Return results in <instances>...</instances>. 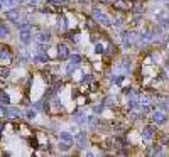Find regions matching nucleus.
<instances>
[{
    "label": "nucleus",
    "instance_id": "1",
    "mask_svg": "<svg viewBox=\"0 0 169 157\" xmlns=\"http://www.w3.org/2000/svg\"><path fill=\"white\" fill-rule=\"evenodd\" d=\"M91 15L95 17L96 22H98L100 26H103V27H112V17L108 15L107 12H103L101 9H98V7H93Z\"/></svg>",
    "mask_w": 169,
    "mask_h": 157
},
{
    "label": "nucleus",
    "instance_id": "2",
    "mask_svg": "<svg viewBox=\"0 0 169 157\" xmlns=\"http://www.w3.org/2000/svg\"><path fill=\"white\" fill-rule=\"evenodd\" d=\"M140 134V139H142V142H151L156 139V135H157V125H154L152 122L149 123V125L142 127V130L139 132Z\"/></svg>",
    "mask_w": 169,
    "mask_h": 157
},
{
    "label": "nucleus",
    "instance_id": "3",
    "mask_svg": "<svg viewBox=\"0 0 169 157\" xmlns=\"http://www.w3.org/2000/svg\"><path fill=\"white\" fill-rule=\"evenodd\" d=\"M151 118L149 120L152 122L154 125H166L168 123V120H169V113H166V112H162V110H159V108H156V110H152V113H151Z\"/></svg>",
    "mask_w": 169,
    "mask_h": 157
},
{
    "label": "nucleus",
    "instance_id": "4",
    "mask_svg": "<svg viewBox=\"0 0 169 157\" xmlns=\"http://www.w3.org/2000/svg\"><path fill=\"white\" fill-rule=\"evenodd\" d=\"M74 144L78 149H88L90 147V140H88V134L83 130H78L74 134Z\"/></svg>",
    "mask_w": 169,
    "mask_h": 157
},
{
    "label": "nucleus",
    "instance_id": "5",
    "mask_svg": "<svg viewBox=\"0 0 169 157\" xmlns=\"http://www.w3.org/2000/svg\"><path fill=\"white\" fill-rule=\"evenodd\" d=\"M56 49H58V59H61V61H66V59H69V56H71V51H69L68 44L59 42L58 46H56Z\"/></svg>",
    "mask_w": 169,
    "mask_h": 157
},
{
    "label": "nucleus",
    "instance_id": "6",
    "mask_svg": "<svg viewBox=\"0 0 169 157\" xmlns=\"http://www.w3.org/2000/svg\"><path fill=\"white\" fill-rule=\"evenodd\" d=\"M56 26H58L59 31H63L66 32L69 29V21H68V17H66V14H58V19H56Z\"/></svg>",
    "mask_w": 169,
    "mask_h": 157
},
{
    "label": "nucleus",
    "instance_id": "7",
    "mask_svg": "<svg viewBox=\"0 0 169 157\" xmlns=\"http://www.w3.org/2000/svg\"><path fill=\"white\" fill-rule=\"evenodd\" d=\"M12 63V54H10V49L9 47H2L0 49V64L2 66H9Z\"/></svg>",
    "mask_w": 169,
    "mask_h": 157
},
{
    "label": "nucleus",
    "instance_id": "8",
    "mask_svg": "<svg viewBox=\"0 0 169 157\" xmlns=\"http://www.w3.org/2000/svg\"><path fill=\"white\" fill-rule=\"evenodd\" d=\"M32 36H34V27H32V29H27V31H21V34H19V41L27 46V44H31Z\"/></svg>",
    "mask_w": 169,
    "mask_h": 157
},
{
    "label": "nucleus",
    "instance_id": "9",
    "mask_svg": "<svg viewBox=\"0 0 169 157\" xmlns=\"http://www.w3.org/2000/svg\"><path fill=\"white\" fill-rule=\"evenodd\" d=\"M5 19L15 24V22L21 21V12L17 10V9H9V10H5Z\"/></svg>",
    "mask_w": 169,
    "mask_h": 157
},
{
    "label": "nucleus",
    "instance_id": "10",
    "mask_svg": "<svg viewBox=\"0 0 169 157\" xmlns=\"http://www.w3.org/2000/svg\"><path fill=\"white\" fill-rule=\"evenodd\" d=\"M64 36L68 37L71 42H74V44H78V42L81 41V34H79V31H74V29H68V31L64 32Z\"/></svg>",
    "mask_w": 169,
    "mask_h": 157
},
{
    "label": "nucleus",
    "instance_id": "11",
    "mask_svg": "<svg viewBox=\"0 0 169 157\" xmlns=\"http://www.w3.org/2000/svg\"><path fill=\"white\" fill-rule=\"evenodd\" d=\"M34 37H36V41H37V42H42V44H49V41H51V32H49V31H41V32H37Z\"/></svg>",
    "mask_w": 169,
    "mask_h": 157
},
{
    "label": "nucleus",
    "instance_id": "12",
    "mask_svg": "<svg viewBox=\"0 0 169 157\" xmlns=\"http://www.w3.org/2000/svg\"><path fill=\"white\" fill-rule=\"evenodd\" d=\"M98 26H100V24L96 22V19L93 15H90V17H86V19H84V27H86L90 32L91 31H98Z\"/></svg>",
    "mask_w": 169,
    "mask_h": 157
},
{
    "label": "nucleus",
    "instance_id": "13",
    "mask_svg": "<svg viewBox=\"0 0 169 157\" xmlns=\"http://www.w3.org/2000/svg\"><path fill=\"white\" fill-rule=\"evenodd\" d=\"M123 24H125V17L122 15H117L112 19V27L115 29V31H120V29H123Z\"/></svg>",
    "mask_w": 169,
    "mask_h": 157
},
{
    "label": "nucleus",
    "instance_id": "14",
    "mask_svg": "<svg viewBox=\"0 0 169 157\" xmlns=\"http://www.w3.org/2000/svg\"><path fill=\"white\" fill-rule=\"evenodd\" d=\"M101 101L107 105V108H117V103H118L113 95H107V96H103V98H101Z\"/></svg>",
    "mask_w": 169,
    "mask_h": 157
},
{
    "label": "nucleus",
    "instance_id": "15",
    "mask_svg": "<svg viewBox=\"0 0 169 157\" xmlns=\"http://www.w3.org/2000/svg\"><path fill=\"white\" fill-rule=\"evenodd\" d=\"M59 140H64V142H74V134L69 130H61L59 132Z\"/></svg>",
    "mask_w": 169,
    "mask_h": 157
},
{
    "label": "nucleus",
    "instance_id": "16",
    "mask_svg": "<svg viewBox=\"0 0 169 157\" xmlns=\"http://www.w3.org/2000/svg\"><path fill=\"white\" fill-rule=\"evenodd\" d=\"M169 76H168V71L166 69H161L159 73H156V76H154V81H156V84L157 83H164V81H168Z\"/></svg>",
    "mask_w": 169,
    "mask_h": 157
},
{
    "label": "nucleus",
    "instance_id": "17",
    "mask_svg": "<svg viewBox=\"0 0 169 157\" xmlns=\"http://www.w3.org/2000/svg\"><path fill=\"white\" fill-rule=\"evenodd\" d=\"M118 68H122L123 71H130V68H132V61H130V58L129 56H122V64L118 66Z\"/></svg>",
    "mask_w": 169,
    "mask_h": 157
},
{
    "label": "nucleus",
    "instance_id": "18",
    "mask_svg": "<svg viewBox=\"0 0 169 157\" xmlns=\"http://www.w3.org/2000/svg\"><path fill=\"white\" fill-rule=\"evenodd\" d=\"M91 108H93V113H95V115H101V113L107 110V105L103 103V101H100V103L91 105Z\"/></svg>",
    "mask_w": 169,
    "mask_h": 157
},
{
    "label": "nucleus",
    "instance_id": "19",
    "mask_svg": "<svg viewBox=\"0 0 169 157\" xmlns=\"http://www.w3.org/2000/svg\"><path fill=\"white\" fill-rule=\"evenodd\" d=\"M125 81V74L120 73V74H112L110 76V83L112 84H122Z\"/></svg>",
    "mask_w": 169,
    "mask_h": 157
},
{
    "label": "nucleus",
    "instance_id": "20",
    "mask_svg": "<svg viewBox=\"0 0 169 157\" xmlns=\"http://www.w3.org/2000/svg\"><path fill=\"white\" fill-rule=\"evenodd\" d=\"M93 81H95V74L93 73H90V74L84 73L83 78H81V84H84V86H86V84H91Z\"/></svg>",
    "mask_w": 169,
    "mask_h": 157
},
{
    "label": "nucleus",
    "instance_id": "21",
    "mask_svg": "<svg viewBox=\"0 0 169 157\" xmlns=\"http://www.w3.org/2000/svg\"><path fill=\"white\" fill-rule=\"evenodd\" d=\"M15 27L19 29V31H27V29H32V22L26 21V22H15Z\"/></svg>",
    "mask_w": 169,
    "mask_h": 157
},
{
    "label": "nucleus",
    "instance_id": "22",
    "mask_svg": "<svg viewBox=\"0 0 169 157\" xmlns=\"http://www.w3.org/2000/svg\"><path fill=\"white\" fill-rule=\"evenodd\" d=\"M71 147H73V144H71V142H64V140H61L58 144V149L61 152H69L71 150Z\"/></svg>",
    "mask_w": 169,
    "mask_h": 157
},
{
    "label": "nucleus",
    "instance_id": "23",
    "mask_svg": "<svg viewBox=\"0 0 169 157\" xmlns=\"http://www.w3.org/2000/svg\"><path fill=\"white\" fill-rule=\"evenodd\" d=\"M19 59H21V63H27V61L31 59V54H29V51H27V49H22V51L19 52Z\"/></svg>",
    "mask_w": 169,
    "mask_h": 157
},
{
    "label": "nucleus",
    "instance_id": "24",
    "mask_svg": "<svg viewBox=\"0 0 169 157\" xmlns=\"http://www.w3.org/2000/svg\"><path fill=\"white\" fill-rule=\"evenodd\" d=\"M95 54H98V56H103V54H105V46H103L100 41L95 44Z\"/></svg>",
    "mask_w": 169,
    "mask_h": 157
},
{
    "label": "nucleus",
    "instance_id": "25",
    "mask_svg": "<svg viewBox=\"0 0 169 157\" xmlns=\"http://www.w3.org/2000/svg\"><path fill=\"white\" fill-rule=\"evenodd\" d=\"M0 103L2 105H10V96L5 91H0Z\"/></svg>",
    "mask_w": 169,
    "mask_h": 157
},
{
    "label": "nucleus",
    "instance_id": "26",
    "mask_svg": "<svg viewBox=\"0 0 169 157\" xmlns=\"http://www.w3.org/2000/svg\"><path fill=\"white\" fill-rule=\"evenodd\" d=\"M100 37H101V36H100L96 31H91V32H90V42H91V44H96V42L100 41Z\"/></svg>",
    "mask_w": 169,
    "mask_h": 157
},
{
    "label": "nucleus",
    "instance_id": "27",
    "mask_svg": "<svg viewBox=\"0 0 169 157\" xmlns=\"http://www.w3.org/2000/svg\"><path fill=\"white\" fill-rule=\"evenodd\" d=\"M9 34H10V29L5 24H0V37H7Z\"/></svg>",
    "mask_w": 169,
    "mask_h": 157
},
{
    "label": "nucleus",
    "instance_id": "28",
    "mask_svg": "<svg viewBox=\"0 0 169 157\" xmlns=\"http://www.w3.org/2000/svg\"><path fill=\"white\" fill-rule=\"evenodd\" d=\"M122 95H123V96H134V88L132 86H125V88H122Z\"/></svg>",
    "mask_w": 169,
    "mask_h": 157
},
{
    "label": "nucleus",
    "instance_id": "29",
    "mask_svg": "<svg viewBox=\"0 0 169 157\" xmlns=\"http://www.w3.org/2000/svg\"><path fill=\"white\" fill-rule=\"evenodd\" d=\"M36 115H37V110H36V108H29V110L26 112V117L29 118V120H32V118H36Z\"/></svg>",
    "mask_w": 169,
    "mask_h": 157
},
{
    "label": "nucleus",
    "instance_id": "30",
    "mask_svg": "<svg viewBox=\"0 0 169 157\" xmlns=\"http://www.w3.org/2000/svg\"><path fill=\"white\" fill-rule=\"evenodd\" d=\"M88 86H90V91H91V93H96V91L100 90V83H98V81H93V83L88 84Z\"/></svg>",
    "mask_w": 169,
    "mask_h": 157
},
{
    "label": "nucleus",
    "instance_id": "31",
    "mask_svg": "<svg viewBox=\"0 0 169 157\" xmlns=\"http://www.w3.org/2000/svg\"><path fill=\"white\" fill-rule=\"evenodd\" d=\"M0 2H2V4H4V5H14V4H15V2H14V0H0Z\"/></svg>",
    "mask_w": 169,
    "mask_h": 157
},
{
    "label": "nucleus",
    "instance_id": "32",
    "mask_svg": "<svg viewBox=\"0 0 169 157\" xmlns=\"http://www.w3.org/2000/svg\"><path fill=\"white\" fill-rule=\"evenodd\" d=\"M83 156H86V157H91V156H95V152H91V150H88V149H86V150L83 152Z\"/></svg>",
    "mask_w": 169,
    "mask_h": 157
},
{
    "label": "nucleus",
    "instance_id": "33",
    "mask_svg": "<svg viewBox=\"0 0 169 157\" xmlns=\"http://www.w3.org/2000/svg\"><path fill=\"white\" fill-rule=\"evenodd\" d=\"M93 64H95V69H96V71L103 69V64H101V63H93Z\"/></svg>",
    "mask_w": 169,
    "mask_h": 157
},
{
    "label": "nucleus",
    "instance_id": "34",
    "mask_svg": "<svg viewBox=\"0 0 169 157\" xmlns=\"http://www.w3.org/2000/svg\"><path fill=\"white\" fill-rule=\"evenodd\" d=\"M98 4H103V5H107V4H110V0H96Z\"/></svg>",
    "mask_w": 169,
    "mask_h": 157
},
{
    "label": "nucleus",
    "instance_id": "35",
    "mask_svg": "<svg viewBox=\"0 0 169 157\" xmlns=\"http://www.w3.org/2000/svg\"><path fill=\"white\" fill-rule=\"evenodd\" d=\"M14 2H15V4H21V5H22V4H27L29 0H14Z\"/></svg>",
    "mask_w": 169,
    "mask_h": 157
},
{
    "label": "nucleus",
    "instance_id": "36",
    "mask_svg": "<svg viewBox=\"0 0 169 157\" xmlns=\"http://www.w3.org/2000/svg\"><path fill=\"white\" fill-rule=\"evenodd\" d=\"M27 4H31V5H36V4H39V0H29Z\"/></svg>",
    "mask_w": 169,
    "mask_h": 157
},
{
    "label": "nucleus",
    "instance_id": "37",
    "mask_svg": "<svg viewBox=\"0 0 169 157\" xmlns=\"http://www.w3.org/2000/svg\"><path fill=\"white\" fill-rule=\"evenodd\" d=\"M56 2H58V4H68L69 0H56Z\"/></svg>",
    "mask_w": 169,
    "mask_h": 157
},
{
    "label": "nucleus",
    "instance_id": "38",
    "mask_svg": "<svg viewBox=\"0 0 169 157\" xmlns=\"http://www.w3.org/2000/svg\"><path fill=\"white\" fill-rule=\"evenodd\" d=\"M2 7H4V4H2V2H0V10H2Z\"/></svg>",
    "mask_w": 169,
    "mask_h": 157
},
{
    "label": "nucleus",
    "instance_id": "39",
    "mask_svg": "<svg viewBox=\"0 0 169 157\" xmlns=\"http://www.w3.org/2000/svg\"><path fill=\"white\" fill-rule=\"evenodd\" d=\"M0 115H2V110H0Z\"/></svg>",
    "mask_w": 169,
    "mask_h": 157
}]
</instances>
